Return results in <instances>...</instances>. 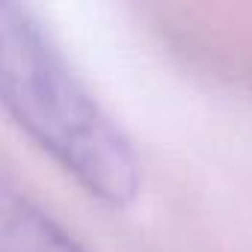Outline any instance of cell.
<instances>
[{
    "label": "cell",
    "mask_w": 252,
    "mask_h": 252,
    "mask_svg": "<svg viewBox=\"0 0 252 252\" xmlns=\"http://www.w3.org/2000/svg\"><path fill=\"white\" fill-rule=\"evenodd\" d=\"M0 110L92 199L110 208L137 199L143 169L131 137L18 3H0Z\"/></svg>",
    "instance_id": "1"
},
{
    "label": "cell",
    "mask_w": 252,
    "mask_h": 252,
    "mask_svg": "<svg viewBox=\"0 0 252 252\" xmlns=\"http://www.w3.org/2000/svg\"><path fill=\"white\" fill-rule=\"evenodd\" d=\"M0 252H86L51 214L0 181Z\"/></svg>",
    "instance_id": "2"
}]
</instances>
